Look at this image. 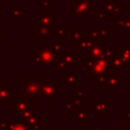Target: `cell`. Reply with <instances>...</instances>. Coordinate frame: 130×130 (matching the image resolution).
<instances>
[{
    "mask_svg": "<svg viewBox=\"0 0 130 130\" xmlns=\"http://www.w3.org/2000/svg\"><path fill=\"white\" fill-rule=\"evenodd\" d=\"M39 6H40V8L44 9V11H49V9L53 8L54 1L53 0H40L39 1Z\"/></svg>",
    "mask_w": 130,
    "mask_h": 130,
    "instance_id": "83f0119b",
    "label": "cell"
},
{
    "mask_svg": "<svg viewBox=\"0 0 130 130\" xmlns=\"http://www.w3.org/2000/svg\"><path fill=\"white\" fill-rule=\"evenodd\" d=\"M123 4L119 3L118 0H104V10L106 11L108 17L114 18L119 13H121Z\"/></svg>",
    "mask_w": 130,
    "mask_h": 130,
    "instance_id": "ba28073f",
    "label": "cell"
},
{
    "mask_svg": "<svg viewBox=\"0 0 130 130\" xmlns=\"http://www.w3.org/2000/svg\"><path fill=\"white\" fill-rule=\"evenodd\" d=\"M86 88L84 86H76V94L77 95H84Z\"/></svg>",
    "mask_w": 130,
    "mask_h": 130,
    "instance_id": "8d00e7d4",
    "label": "cell"
},
{
    "mask_svg": "<svg viewBox=\"0 0 130 130\" xmlns=\"http://www.w3.org/2000/svg\"><path fill=\"white\" fill-rule=\"evenodd\" d=\"M100 87H107L109 91L111 92H115L118 90V88L122 87L123 85V79L121 77L118 76V74L116 73H108L107 78L99 83Z\"/></svg>",
    "mask_w": 130,
    "mask_h": 130,
    "instance_id": "5b68a950",
    "label": "cell"
},
{
    "mask_svg": "<svg viewBox=\"0 0 130 130\" xmlns=\"http://www.w3.org/2000/svg\"><path fill=\"white\" fill-rule=\"evenodd\" d=\"M11 109L15 112V115L21 114L26 110L35 109V102H26V101L15 100V101L11 102Z\"/></svg>",
    "mask_w": 130,
    "mask_h": 130,
    "instance_id": "4fadbf2b",
    "label": "cell"
},
{
    "mask_svg": "<svg viewBox=\"0 0 130 130\" xmlns=\"http://www.w3.org/2000/svg\"><path fill=\"white\" fill-rule=\"evenodd\" d=\"M30 60L35 61L37 64L44 65L45 69L49 68V65L56 64L58 61V54L55 53L52 49V47L41 45L38 50L35 51L34 55L29 56Z\"/></svg>",
    "mask_w": 130,
    "mask_h": 130,
    "instance_id": "7a4b0ae2",
    "label": "cell"
},
{
    "mask_svg": "<svg viewBox=\"0 0 130 130\" xmlns=\"http://www.w3.org/2000/svg\"><path fill=\"white\" fill-rule=\"evenodd\" d=\"M57 71L58 73L60 74H64V73H67V67H66V64L64 61H62L61 59L58 58V61H57Z\"/></svg>",
    "mask_w": 130,
    "mask_h": 130,
    "instance_id": "1f68e13d",
    "label": "cell"
},
{
    "mask_svg": "<svg viewBox=\"0 0 130 130\" xmlns=\"http://www.w3.org/2000/svg\"><path fill=\"white\" fill-rule=\"evenodd\" d=\"M116 54V49H114V46L112 45H105L103 50V57L109 61L114 55Z\"/></svg>",
    "mask_w": 130,
    "mask_h": 130,
    "instance_id": "484cf974",
    "label": "cell"
},
{
    "mask_svg": "<svg viewBox=\"0 0 130 130\" xmlns=\"http://www.w3.org/2000/svg\"><path fill=\"white\" fill-rule=\"evenodd\" d=\"M95 43L87 36H85L83 39L79 40L76 42V50L78 51H83V50H88L89 48H91Z\"/></svg>",
    "mask_w": 130,
    "mask_h": 130,
    "instance_id": "ffe728a7",
    "label": "cell"
},
{
    "mask_svg": "<svg viewBox=\"0 0 130 130\" xmlns=\"http://www.w3.org/2000/svg\"><path fill=\"white\" fill-rule=\"evenodd\" d=\"M39 120H40V112H39L38 110H35V111L32 112V114H31L24 122H25V124L31 129V128L39 122Z\"/></svg>",
    "mask_w": 130,
    "mask_h": 130,
    "instance_id": "7402d4cb",
    "label": "cell"
},
{
    "mask_svg": "<svg viewBox=\"0 0 130 130\" xmlns=\"http://www.w3.org/2000/svg\"><path fill=\"white\" fill-rule=\"evenodd\" d=\"M71 118L79 125H83L87 120L90 119V112L85 109H76L74 108L71 111Z\"/></svg>",
    "mask_w": 130,
    "mask_h": 130,
    "instance_id": "7c38bea8",
    "label": "cell"
},
{
    "mask_svg": "<svg viewBox=\"0 0 130 130\" xmlns=\"http://www.w3.org/2000/svg\"><path fill=\"white\" fill-rule=\"evenodd\" d=\"M127 19H128V20H130V12H129V13H127Z\"/></svg>",
    "mask_w": 130,
    "mask_h": 130,
    "instance_id": "ee69618b",
    "label": "cell"
},
{
    "mask_svg": "<svg viewBox=\"0 0 130 130\" xmlns=\"http://www.w3.org/2000/svg\"><path fill=\"white\" fill-rule=\"evenodd\" d=\"M122 118L127 122H130V110H124L122 112Z\"/></svg>",
    "mask_w": 130,
    "mask_h": 130,
    "instance_id": "d590c367",
    "label": "cell"
},
{
    "mask_svg": "<svg viewBox=\"0 0 130 130\" xmlns=\"http://www.w3.org/2000/svg\"><path fill=\"white\" fill-rule=\"evenodd\" d=\"M67 36V27L66 26H55V37L57 38H64Z\"/></svg>",
    "mask_w": 130,
    "mask_h": 130,
    "instance_id": "f546056e",
    "label": "cell"
},
{
    "mask_svg": "<svg viewBox=\"0 0 130 130\" xmlns=\"http://www.w3.org/2000/svg\"><path fill=\"white\" fill-rule=\"evenodd\" d=\"M62 81L66 84L67 87H76L77 83L81 81L79 77L72 73H64L62 74Z\"/></svg>",
    "mask_w": 130,
    "mask_h": 130,
    "instance_id": "d6986e66",
    "label": "cell"
},
{
    "mask_svg": "<svg viewBox=\"0 0 130 130\" xmlns=\"http://www.w3.org/2000/svg\"><path fill=\"white\" fill-rule=\"evenodd\" d=\"M94 17H95L96 19H99V21H100L101 23H103L106 18H109L108 15H107V13H106V11H105L103 8H101L98 12L94 13Z\"/></svg>",
    "mask_w": 130,
    "mask_h": 130,
    "instance_id": "d6a6232c",
    "label": "cell"
},
{
    "mask_svg": "<svg viewBox=\"0 0 130 130\" xmlns=\"http://www.w3.org/2000/svg\"><path fill=\"white\" fill-rule=\"evenodd\" d=\"M94 130H105L104 124H95L94 125Z\"/></svg>",
    "mask_w": 130,
    "mask_h": 130,
    "instance_id": "ab89813d",
    "label": "cell"
},
{
    "mask_svg": "<svg viewBox=\"0 0 130 130\" xmlns=\"http://www.w3.org/2000/svg\"><path fill=\"white\" fill-rule=\"evenodd\" d=\"M128 0H122V4H126Z\"/></svg>",
    "mask_w": 130,
    "mask_h": 130,
    "instance_id": "f6af8a7d",
    "label": "cell"
},
{
    "mask_svg": "<svg viewBox=\"0 0 130 130\" xmlns=\"http://www.w3.org/2000/svg\"><path fill=\"white\" fill-rule=\"evenodd\" d=\"M98 30H99V35L102 41L106 42L109 40V29L107 27H103V26H98Z\"/></svg>",
    "mask_w": 130,
    "mask_h": 130,
    "instance_id": "f1b7e54d",
    "label": "cell"
},
{
    "mask_svg": "<svg viewBox=\"0 0 130 130\" xmlns=\"http://www.w3.org/2000/svg\"><path fill=\"white\" fill-rule=\"evenodd\" d=\"M11 16L13 18H24L25 17V9L17 8L14 3L11 4Z\"/></svg>",
    "mask_w": 130,
    "mask_h": 130,
    "instance_id": "d4e9b609",
    "label": "cell"
},
{
    "mask_svg": "<svg viewBox=\"0 0 130 130\" xmlns=\"http://www.w3.org/2000/svg\"><path fill=\"white\" fill-rule=\"evenodd\" d=\"M6 35H7L6 31H4V30L2 29V27L0 26V45H2V43H3V42H2V38L5 37Z\"/></svg>",
    "mask_w": 130,
    "mask_h": 130,
    "instance_id": "f35d334b",
    "label": "cell"
},
{
    "mask_svg": "<svg viewBox=\"0 0 130 130\" xmlns=\"http://www.w3.org/2000/svg\"><path fill=\"white\" fill-rule=\"evenodd\" d=\"M5 122H6V121H4V120L0 119V129H1V130L4 128V126H5Z\"/></svg>",
    "mask_w": 130,
    "mask_h": 130,
    "instance_id": "b9f144b4",
    "label": "cell"
},
{
    "mask_svg": "<svg viewBox=\"0 0 130 130\" xmlns=\"http://www.w3.org/2000/svg\"><path fill=\"white\" fill-rule=\"evenodd\" d=\"M116 54L120 57V59L124 63H126L127 65L130 64V47L118 45V47L116 49Z\"/></svg>",
    "mask_w": 130,
    "mask_h": 130,
    "instance_id": "ac0fdd59",
    "label": "cell"
},
{
    "mask_svg": "<svg viewBox=\"0 0 130 130\" xmlns=\"http://www.w3.org/2000/svg\"><path fill=\"white\" fill-rule=\"evenodd\" d=\"M126 6H127V8H128V9H130V0H128V1H127Z\"/></svg>",
    "mask_w": 130,
    "mask_h": 130,
    "instance_id": "7bdbcfd3",
    "label": "cell"
},
{
    "mask_svg": "<svg viewBox=\"0 0 130 130\" xmlns=\"http://www.w3.org/2000/svg\"><path fill=\"white\" fill-rule=\"evenodd\" d=\"M8 102H11V88L6 82H0V106L4 107Z\"/></svg>",
    "mask_w": 130,
    "mask_h": 130,
    "instance_id": "e0dca14e",
    "label": "cell"
},
{
    "mask_svg": "<svg viewBox=\"0 0 130 130\" xmlns=\"http://www.w3.org/2000/svg\"><path fill=\"white\" fill-rule=\"evenodd\" d=\"M62 46H63V38H58V41L57 42H55V43H53V45H52V49H53V51L55 52V53H59V52H61L63 49H62Z\"/></svg>",
    "mask_w": 130,
    "mask_h": 130,
    "instance_id": "4dcf8cb0",
    "label": "cell"
},
{
    "mask_svg": "<svg viewBox=\"0 0 130 130\" xmlns=\"http://www.w3.org/2000/svg\"><path fill=\"white\" fill-rule=\"evenodd\" d=\"M109 63L108 61L102 56L101 58L96 59V60H93V65H92V68L90 69V74L89 76L91 78H95L100 75H103V74H107L109 73Z\"/></svg>",
    "mask_w": 130,
    "mask_h": 130,
    "instance_id": "8992f818",
    "label": "cell"
},
{
    "mask_svg": "<svg viewBox=\"0 0 130 130\" xmlns=\"http://www.w3.org/2000/svg\"><path fill=\"white\" fill-rule=\"evenodd\" d=\"M92 65H93V61L92 60H86L85 61V67L87 68V69H91L92 68Z\"/></svg>",
    "mask_w": 130,
    "mask_h": 130,
    "instance_id": "74e56055",
    "label": "cell"
},
{
    "mask_svg": "<svg viewBox=\"0 0 130 130\" xmlns=\"http://www.w3.org/2000/svg\"><path fill=\"white\" fill-rule=\"evenodd\" d=\"M45 78L43 73H26L24 77L16 78V100L26 102L41 101Z\"/></svg>",
    "mask_w": 130,
    "mask_h": 130,
    "instance_id": "6da1fadb",
    "label": "cell"
},
{
    "mask_svg": "<svg viewBox=\"0 0 130 130\" xmlns=\"http://www.w3.org/2000/svg\"><path fill=\"white\" fill-rule=\"evenodd\" d=\"M89 107L95 115H109V104L106 101H91Z\"/></svg>",
    "mask_w": 130,
    "mask_h": 130,
    "instance_id": "9a60e30c",
    "label": "cell"
},
{
    "mask_svg": "<svg viewBox=\"0 0 130 130\" xmlns=\"http://www.w3.org/2000/svg\"><path fill=\"white\" fill-rule=\"evenodd\" d=\"M44 126H45V121L43 119H40L39 122L31 128V130H42L44 128Z\"/></svg>",
    "mask_w": 130,
    "mask_h": 130,
    "instance_id": "e575fe53",
    "label": "cell"
},
{
    "mask_svg": "<svg viewBox=\"0 0 130 130\" xmlns=\"http://www.w3.org/2000/svg\"><path fill=\"white\" fill-rule=\"evenodd\" d=\"M2 130H31L24 121L21 120H7Z\"/></svg>",
    "mask_w": 130,
    "mask_h": 130,
    "instance_id": "2e32d148",
    "label": "cell"
},
{
    "mask_svg": "<svg viewBox=\"0 0 130 130\" xmlns=\"http://www.w3.org/2000/svg\"><path fill=\"white\" fill-rule=\"evenodd\" d=\"M62 109H63V111H72L74 109V107H73L71 102L63 101L62 102Z\"/></svg>",
    "mask_w": 130,
    "mask_h": 130,
    "instance_id": "836d02e7",
    "label": "cell"
},
{
    "mask_svg": "<svg viewBox=\"0 0 130 130\" xmlns=\"http://www.w3.org/2000/svg\"><path fill=\"white\" fill-rule=\"evenodd\" d=\"M76 56V50H62L58 53V58L65 62L67 69H75L77 67Z\"/></svg>",
    "mask_w": 130,
    "mask_h": 130,
    "instance_id": "52a82bcc",
    "label": "cell"
},
{
    "mask_svg": "<svg viewBox=\"0 0 130 130\" xmlns=\"http://www.w3.org/2000/svg\"><path fill=\"white\" fill-rule=\"evenodd\" d=\"M113 25L118 29V31H126V19L124 18L115 16L113 18Z\"/></svg>",
    "mask_w": 130,
    "mask_h": 130,
    "instance_id": "603a6c76",
    "label": "cell"
},
{
    "mask_svg": "<svg viewBox=\"0 0 130 130\" xmlns=\"http://www.w3.org/2000/svg\"><path fill=\"white\" fill-rule=\"evenodd\" d=\"M85 32L81 30V28L79 26H73L71 28V40L72 41H79L81 39H83L85 37Z\"/></svg>",
    "mask_w": 130,
    "mask_h": 130,
    "instance_id": "cb8c5ba5",
    "label": "cell"
},
{
    "mask_svg": "<svg viewBox=\"0 0 130 130\" xmlns=\"http://www.w3.org/2000/svg\"><path fill=\"white\" fill-rule=\"evenodd\" d=\"M95 6L94 0H71L72 13L71 17L88 18L90 16V10Z\"/></svg>",
    "mask_w": 130,
    "mask_h": 130,
    "instance_id": "3957f363",
    "label": "cell"
},
{
    "mask_svg": "<svg viewBox=\"0 0 130 130\" xmlns=\"http://www.w3.org/2000/svg\"><path fill=\"white\" fill-rule=\"evenodd\" d=\"M58 95V84L52 77H46L41 92V101L52 102Z\"/></svg>",
    "mask_w": 130,
    "mask_h": 130,
    "instance_id": "277c9868",
    "label": "cell"
},
{
    "mask_svg": "<svg viewBox=\"0 0 130 130\" xmlns=\"http://www.w3.org/2000/svg\"><path fill=\"white\" fill-rule=\"evenodd\" d=\"M89 38H90L94 43L104 42V41H102L101 38H100L99 30H98V26H90V28H89Z\"/></svg>",
    "mask_w": 130,
    "mask_h": 130,
    "instance_id": "4316f807",
    "label": "cell"
},
{
    "mask_svg": "<svg viewBox=\"0 0 130 130\" xmlns=\"http://www.w3.org/2000/svg\"><path fill=\"white\" fill-rule=\"evenodd\" d=\"M108 63H109V68L112 69L113 70V73H116V74L122 73V71L128 67V65L126 63H124L117 54H115L108 61Z\"/></svg>",
    "mask_w": 130,
    "mask_h": 130,
    "instance_id": "5bb4252c",
    "label": "cell"
},
{
    "mask_svg": "<svg viewBox=\"0 0 130 130\" xmlns=\"http://www.w3.org/2000/svg\"><path fill=\"white\" fill-rule=\"evenodd\" d=\"M71 103L74 108L76 109H85V104H86V99L84 95H73L71 98Z\"/></svg>",
    "mask_w": 130,
    "mask_h": 130,
    "instance_id": "44dd1931",
    "label": "cell"
},
{
    "mask_svg": "<svg viewBox=\"0 0 130 130\" xmlns=\"http://www.w3.org/2000/svg\"><path fill=\"white\" fill-rule=\"evenodd\" d=\"M58 22V18L49 11H44L38 17L35 18V23H39L44 26H54V23Z\"/></svg>",
    "mask_w": 130,
    "mask_h": 130,
    "instance_id": "30bf717a",
    "label": "cell"
},
{
    "mask_svg": "<svg viewBox=\"0 0 130 130\" xmlns=\"http://www.w3.org/2000/svg\"><path fill=\"white\" fill-rule=\"evenodd\" d=\"M35 36L40 41H48L49 37H55V26H44L39 23H35Z\"/></svg>",
    "mask_w": 130,
    "mask_h": 130,
    "instance_id": "9c48e42d",
    "label": "cell"
},
{
    "mask_svg": "<svg viewBox=\"0 0 130 130\" xmlns=\"http://www.w3.org/2000/svg\"><path fill=\"white\" fill-rule=\"evenodd\" d=\"M105 42L95 43L91 48L85 51V58L86 60H96L103 56V50H104Z\"/></svg>",
    "mask_w": 130,
    "mask_h": 130,
    "instance_id": "8fae6325",
    "label": "cell"
},
{
    "mask_svg": "<svg viewBox=\"0 0 130 130\" xmlns=\"http://www.w3.org/2000/svg\"><path fill=\"white\" fill-rule=\"evenodd\" d=\"M121 129H122V130H130V122H127V124L122 125Z\"/></svg>",
    "mask_w": 130,
    "mask_h": 130,
    "instance_id": "60d3db41",
    "label": "cell"
}]
</instances>
